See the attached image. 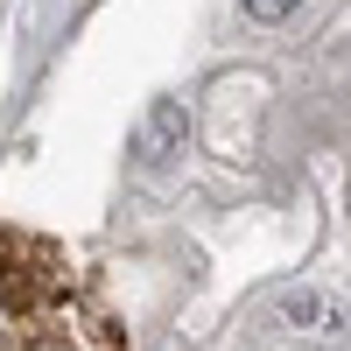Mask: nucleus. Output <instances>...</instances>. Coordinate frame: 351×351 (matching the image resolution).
<instances>
[{
	"label": "nucleus",
	"instance_id": "f257e3e1",
	"mask_svg": "<svg viewBox=\"0 0 351 351\" xmlns=\"http://www.w3.org/2000/svg\"><path fill=\"white\" fill-rule=\"evenodd\" d=\"M176 148H183V106H155L148 120H141V162H169Z\"/></svg>",
	"mask_w": 351,
	"mask_h": 351
},
{
	"label": "nucleus",
	"instance_id": "f03ea898",
	"mask_svg": "<svg viewBox=\"0 0 351 351\" xmlns=\"http://www.w3.org/2000/svg\"><path fill=\"white\" fill-rule=\"evenodd\" d=\"M288 8H295V0H246V14H253V21H281Z\"/></svg>",
	"mask_w": 351,
	"mask_h": 351
}]
</instances>
